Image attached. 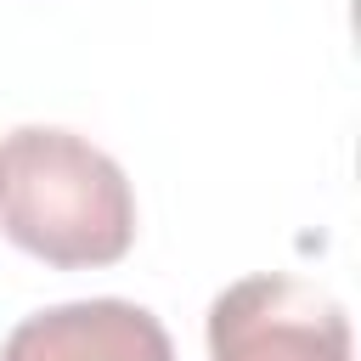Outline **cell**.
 <instances>
[{
  "mask_svg": "<svg viewBox=\"0 0 361 361\" xmlns=\"http://www.w3.org/2000/svg\"><path fill=\"white\" fill-rule=\"evenodd\" d=\"M209 361H350V316L305 276H243L209 305Z\"/></svg>",
  "mask_w": 361,
  "mask_h": 361,
  "instance_id": "obj_2",
  "label": "cell"
},
{
  "mask_svg": "<svg viewBox=\"0 0 361 361\" xmlns=\"http://www.w3.org/2000/svg\"><path fill=\"white\" fill-rule=\"evenodd\" d=\"M0 231L62 271L113 265L135 243V192L85 135L28 124L0 141Z\"/></svg>",
  "mask_w": 361,
  "mask_h": 361,
  "instance_id": "obj_1",
  "label": "cell"
},
{
  "mask_svg": "<svg viewBox=\"0 0 361 361\" xmlns=\"http://www.w3.org/2000/svg\"><path fill=\"white\" fill-rule=\"evenodd\" d=\"M0 361H175V344L130 299H79L17 322Z\"/></svg>",
  "mask_w": 361,
  "mask_h": 361,
  "instance_id": "obj_3",
  "label": "cell"
}]
</instances>
